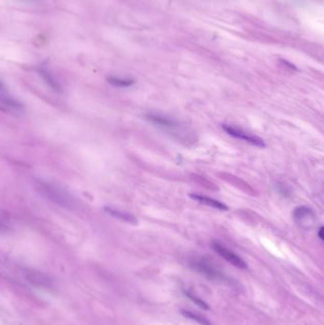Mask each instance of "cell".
I'll use <instances>...</instances> for the list:
<instances>
[{
  "instance_id": "obj_1",
  "label": "cell",
  "mask_w": 324,
  "mask_h": 325,
  "mask_svg": "<svg viewBox=\"0 0 324 325\" xmlns=\"http://www.w3.org/2000/svg\"><path fill=\"white\" fill-rule=\"evenodd\" d=\"M34 186L40 195L58 206L67 209H71L76 206V202L73 195L60 186L41 180H37Z\"/></svg>"
},
{
  "instance_id": "obj_2",
  "label": "cell",
  "mask_w": 324,
  "mask_h": 325,
  "mask_svg": "<svg viewBox=\"0 0 324 325\" xmlns=\"http://www.w3.org/2000/svg\"><path fill=\"white\" fill-rule=\"evenodd\" d=\"M212 248L215 252L218 253L223 259L227 261L229 264H231L232 266H236L240 269H246L247 268V265L245 264L244 259H242L241 257H239L236 253L232 252L231 250H229L227 247L223 246L218 242L212 243Z\"/></svg>"
},
{
  "instance_id": "obj_3",
  "label": "cell",
  "mask_w": 324,
  "mask_h": 325,
  "mask_svg": "<svg viewBox=\"0 0 324 325\" xmlns=\"http://www.w3.org/2000/svg\"><path fill=\"white\" fill-rule=\"evenodd\" d=\"M222 127H223V129L225 131V133H227L228 135L232 136V137H234V138L243 140L246 143H249L252 146H258V147H265V141L262 138L258 137V136L248 134V133H245L244 131L237 128L235 126L223 125Z\"/></svg>"
},
{
  "instance_id": "obj_4",
  "label": "cell",
  "mask_w": 324,
  "mask_h": 325,
  "mask_svg": "<svg viewBox=\"0 0 324 325\" xmlns=\"http://www.w3.org/2000/svg\"><path fill=\"white\" fill-rule=\"evenodd\" d=\"M190 266L194 270L205 275L208 279H224L223 274L218 271L211 264L204 259H193L190 263Z\"/></svg>"
},
{
  "instance_id": "obj_5",
  "label": "cell",
  "mask_w": 324,
  "mask_h": 325,
  "mask_svg": "<svg viewBox=\"0 0 324 325\" xmlns=\"http://www.w3.org/2000/svg\"><path fill=\"white\" fill-rule=\"evenodd\" d=\"M23 105L18 101L9 97L5 94H0V111L8 114L17 115L23 112Z\"/></svg>"
},
{
  "instance_id": "obj_6",
  "label": "cell",
  "mask_w": 324,
  "mask_h": 325,
  "mask_svg": "<svg viewBox=\"0 0 324 325\" xmlns=\"http://www.w3.org/2000/svg\"><path fill=\"white\" fill-rule=\"evenodd\" d=\"M145 118L153 125L162 127V128H165V129L173 131V129H176L178 127L177 123L174 120L165 117V116H162L159 114H152L150 113V114L146 115Z\"/></svg>"
},
{
  "instance_id": "obj_7",
  "label": "cell",
  "mask_w": 324,
  "mask_h": 325,
  "mask_svg": "<svg viewBox=\"0 0 324 325\" xmlns=\"http://www.w3.org/2000/svg\"><path fill=\"white\" fill-rule=\"evenodd\" d=\"M294 219L298 224H308L315 220V212L311 207L308 206H298L293 212Z\"/></svg>"
},
{
  "instance_id": "obj_8",
  "label": "cell",
  "mask_w": 324,
  "mask_h": 325,
  "mask_svg": "<svg viewBox=\"0 0 324 325\" xmlns=\"http://www.w3.org/2000/svg\"><path fill=\"white\" fill-rule=\"evenodd\" d=\"M189 197L194 201H197L200 204H203L205 206H210L213 207L215 209H218V210H222V211H226L228 210V206H225V204L221 203L218 200L213 199L210 197H207L205 195H200V194H194L192 193L189 195Z\"/></svg>"
},
{
  "instance_id": "obj_9",
  "label": "cell",
  "mask_w": 324,
  "mask_h": 325,
  "mask_svg": "<svg viewBox=\"0 0 324 325\" xmlns=\"http://www.w3.org/2000/svg\"><path fill=\"white\" fill-rule=\"evenodd\" d=\"M105 210H106V212L109 213L110 215H112L113 217H115V218H117V219L122 220V221H124V222H126V223L132 224V225H137V224H138L137 219H136L133 215H131V214H128V213L123 212V211L118 210V209H115V208H113V207H105Z\"/></svg>"
},
{
  "instance_id": "obj_10",
  "label": "cell",
  "mask_w": 324,
  "mask_h": 325,
  "mask_svg": "<svg viewBox=\"0 0 324 325\" xmlns=\"http://www.w3.org/2000/svg\"><path fill=\"white\" fill-rule=\"evenodd\" d=\"M39 73L41 74V76L43 77V79L45 80L47 84L49 85L50 88H52L54 92H56V93L61 92V88H60L59 84L56 82V80L53 78V76L51 73H49L46 70H40Z\"/></svg>"
},
{
  "instance_id": "obj_11",
  "label": "cell",
  "mask_w": 324,
  "mask_h": 325,
  "mask_svg": "<svg viewBox=\"0 0 324 325\" xmlns=\"http://www.w3.org/2000/svg\"><path fill=\"white\" fill-rule=\"evenodd\" d=\"M107 82L114 86L118 88H128L133 86L135 83L133 79H126V78H119V77H109Z\"/></svg>"
},
{
  "instance_id": "obj_12",
  "label": "cell",
  "mask_w": 324,
  "mask_h": 325,
  "mask_svg": "<svg viewBox=\"0 0 324 325\" xmlns=\"http://www.w3.org/2000/svg\"><path fill=\"white\" fill-rule=\"evenodd\" d=\"M182 315L187 318V319H191V320H195L197 321L200 325H212L207 319L200 316L198 314H195V313L190 312V311H187V310H181Z\"/></svg>"
},
{
  "instance_id": "obj_13",
  "label": "cell",
  "mask_w": 324,
  "mask_h": 325,
  "mask_svg": "<svg viewBox=\"0 0 324 325\" xmlns=\"http://www.w3.org/2000/svg\"><path fill=\"white\" fill-rule=\"evenodd\" d=\"M185 294L186 295L187 298H189V299H191L194 304H196V305H197L199 307H201L202 309H204V310H208V309H209V306H207L204 300L199 299V298H197L196 296H194V295L189 292V291H185Z\"/></svg>"
},
{
  "instance_id": "obj_14",
  "label": "cell",
  "mask_w": 324,
  "mask_h": 325,
  "mask_svg": "<svg viewBox=\"0 0 324 325\" xmlns=\"http://www.w3.org/2000/svg\"><path fill=\"white\" fill-rule=\"evenodd\" d=\"M278 191L279 194L284 195L285 197H289L290 196V192H289V190L287 189V187L285 186H278Z\"/></svg>"
},
{
  "instance_id": "obj_15",
  "label": "cell",
  "mask_w": 324,
  "mask_h": 325,
  "mask_svg": "<svg viewBox=\"0 0 324 325\" xmlns=\"http://www.w3.org/2000/svg\"><path fill=\"white\" fill-rule=\"evenodd\" d=\"M7 228L8 227H7L6 225L0 220V231H5V230H7Z\"/></svg>"
},
{
  "instance_id": "obj_16",
  "label": "cell",
  "mask_w": 324,
  "mask_h": 325,
  "mask_svg": "<svg viewBox=\"0 0 324 325\" xmlns=\"http://www.w3.org/2000/svg\"><path fill=\"white\" fill-rule=\"evenodd\" d=\"M322 231H323V227L321 226L320 228H319V230H318V237H319V239L323 240V237H322Z\"/></svg>"
},
{
  "instance_id": "obj_17",
  "label": "cell",
  "mask_w": 324,
  "mask_h": 325,
  "mask_svg": "<svg viewBox=\"0 0 324 325\" xmlns=\"http://www.w3.org/2000/svg\"><path fill=\"white\" fill-rule=\"evenodd\" d=\"M4 88H3V85H2V83L0 82V91H2Z\"/></svg>"
}]
</instances>
